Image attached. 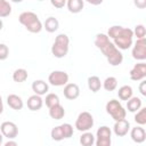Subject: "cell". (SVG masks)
Segmentation results:
<instances>
[{
    "instance_id": "cell-1",
    "label": "cell",
    "mask_w": 146,
    "mask_h": 146,
    "mask_svg": "<svg viewBox=\"0 0 146 146\" xmlns=\"http://www.w3.org/2000/svg\"><path fill=\"white\" fill-rule=\"evenodd\" d=\"M95 46L103 52L107 62L112 66H117L123 62L122 52L110 41V38L104 33H98L95 39Z\"/></svg>"
},
{
    "instance_id": "cell-2",
    "label": "cell",
    "mask_w": 146,
    "mask_h": 146,
    "mask_svg": "<svg viewBox=\"0 0 146 146\" xmlns=\"http://www.w3.org/2000/svg\"><path fill=\"white\" fill-rule=\"evenodd\" d=\"M18 21L31 33H39L42 30V23L33 11H24L19 15Z\"/></svg>"
},
{
    "instance_id": "cell-3",
    "label": "cell",
    "mask_w": 146,
    "mask_h": 146,
    "mask_svg": "<svg viewBox=\"0 0 146 146\" xmlns=\"http://www.w3.org/2000/svg\"><path fill=\"white\" fill-rule=\"evenodd\" d=\"M68 47H70V39L66 34L60 33L56 36L55 42L51 47V54L56 58H63L67 55L68 52Z\"/></svg>"
},
{
    "instance_id": "cell-4",
    "label": "cell",
    "mask_w": 146,
    "mask_h": 146,
    "mask_svg": "<svg viewBox=\"0 0 146 146\" xmlns=\"http://www.w3.org/2000/svg\"><path fill=\"white\" fill-rule=\"evenodd\" d=\"M133 33L132 30L129 27H122L119 35L114 39V46L119 50H127L132 46Z\"/></svg>"
},
{
    "instance_id": "cell-5",
    "label": "cell",
    "mask_w": 146,
    "mask_h": 146,
    "mask_svg": "<svg viewBox=\"0 0 146 146\" xmlns=\"http://www.w3.org/2000/svg\"><path fill=\"white\" fill-rule=\"evenodd\" d=\"M106 112L112 116L114 121H120L125 119L127 112L124 107L121 105V103L116 99H111L106 104Z\"/></svg>"
},
{
    "instance_id": "cell-6",
    "label": "cell",
    "mask_w": 146,
    "mask_h": 146,
    "mask_svg": "<svg viewBox=\"0 0 146 146\" xmlns=\"http://www.w3.org/2000/svg\"><path fill=\"white\" fill-rule=\"evenodd\" d=\"M94 125V116L89 112H81L75 121V128L79 131L87 132Z\"/></svg>"
},
{
    "instance_id": "cell-7",
    "label": "cell",
    "mask_w": 146,
    "mask_h": 146,
    "mask_svg": "<svg viewBox=\"0 0 146 146\" xmlns=\"http://www.w3.org/2000/svg\"><path fill=\"white\" fill-rule=\"evenodd\" d=\"M48 82L55 87L66 86L68 83V74L64 71H52L48 76Z\"/></svg>"
},
{
    "instance_id": "cell-8",
    "label": "cell",
    "mask_w": 146,
    "mask_h": 146,
    "mask_svg": "<svg viewBox=\"0 0 146 146\" xmlns=\"http://www.w3.org/2000/svg\"><path fill=\"white\" fill-rule=\"evenodd\" d=\"M0 131H1L2 136L6 137V138H8L9 140L16 138L17 135H18V128L11 121H5V122H2L1 125H0Z\"/></svg>"
},
{
    "instance_id": "cell-9",
    "label": "cell",
    "mask_w": 146,
    "mask_h": 146,
    "mask_svg": "<svg viewBox=\"0 0 146 146\" xmlns=\"http://www.w3.org/2000/svg\"><path fill=\"white\" fill-rule=\"evenodd\" d=\"M132 57L137 60H145L146 59V40L138 39L132 48Z\"/></svg>"
},
{
    "instance_id": "cell-10",
    "label": "cell",
    "mask_w": 146,
    "mask_h": 146,
    "mask_svg": "<svg viewBox=\"0 0 146 146\" xmlns=\"http://www.w3.org/2000/svg\"><path fill=\"white\" fill-rule=\"evenodd\" d=\"M129 75L132 81H143L146 78V64L144 62L136 64L131 68Z\"/></svg>"
},
{
    "instance_id": "cell-11",
    "label": "cell",
    "mask_w": 146,
    "mask_h": 146,
    "mask_svg": "<svg viewBox=\"0 0 146 146\" xmlns=\"http://www.w3.org/2000/svg\"><path fill=\"white\" fill-rule=\"evenodd\" d=\"M64 97L70 100H74L80 96V88L76 83H67L64 87Z\"/></svg>"
},
{
    "instance_id": "cell-12",
    "label": "cell",
    "mask_w": 146,
    "mask_h": 146,
    "mask_svg": "<svg viewBox=\"0 0 146 146\" xmlns=\"http://www.w3.org/2000/svg\"><path fill=\"white\" fill-rule=\"evenodd\" d=\"M130 130V123L129 121H127L125 119L120 120V121H115V124L113 127V131L117 137H123L125 136Z\"/></svg>"
},
{
    "instance_id": "cell-13",
    "label": "cell",
    "mask_w": 146,
    "mask_h": 146,
    "mask_svg": "<svg viewBox=\"0 0 146 146\" xmlns=\"http://www.w3.org/2000/svg\"><path fill=\"white\" fill-rule=\"evenodd\" d=\"M130 137H131V139L135 141V143H137V144H141V143H144L145 141V139H146V131H145V129L143 128V127H135V128H132L131 129V131H130Z\"/></svg>"
},
{
    "instance_id": "cell-14",
    "label": "cell",
    "mask_w": 146,
    "mask_h": 146,
    "mask_svg": "<svg viewBox=\"0 0 146 146\" xmlns=\"http://www.w3.org/2000/svg\"><path fill=\"white\" fill-rule=\"evenodd\" d=\"M32 90L34 91V95L42 96V95H46L48 92L49 86L43 80H35L32 82Z\"/></svg>"
},
{
    "instance_id": "cell-15",
    "label": "cell",
    "mask_w": 146,
    "mask_h": 146,
    "mask_svg": "<svg viewBox=\"0 0 146 146\" xmlns=\"http://www.w3.org/2000/svg\"><path fill=\"white\" fill-rule=\"evenodd\" d=\"M7 104H8V106H9L10 108H13V110H15V111H19V110H22L23 106H24L23 99H22L19 96L15 95V94L8 95V97H7Z\"/></svg>"
},
{
    "instance_id": "cell-16",
    "label": "cell",
    "mask_w": 146,
    "mask_h": 146,
    "mask_svg": "<svg viewBox=\"0 0 146 146\" xmlns=\"http://www.w3.org/2000/svg\"><path fill=\"white\" fill-rule=\"evenodd\" d=\"M26 105H27L30 111H39L43 105V99L41 98V96L32 95L27 98Z\"/></svg>"
},
{
    "instance_id": "cell-17",
    "label": "cell",
    "mask_w": 146,
    "mask_h": 146,
    "mask_svg": "<svg viewBox=\"0 0 146 146\" xmlns=\"http://www.w3.org/2000/svg\"><path fill=\"white\" fill-rule=\"evenodd\" d=\"M66 6H67V9H68L70 13L78 14L83 9L84 2L82 0H68L66 2Z\"/></svg>"
},
{
    "instance_id": "cell-18",
    "label": "cell",
    "mask_w": 146,
    "mask_h": 146,
    "mask_svg": "<svg viewBox=\"0 0 146 146\" xmlns=\"http://www.w3.org/2000/svg\"><path fill=\"white\" fill-rule=\"evenodd\" d=\"M43 27L46 29L47 32H49V33H54V32H56V31L58 30V27H59V22H58L57 18L50 16V17H48V18L44 21Z\"/></svg>"
},
{
    "instance_id": "cell-19",
    "label": "cell",
    "mask_w": 146,
    "mask_h": 146,
    "mask_svg": "<svg viewBox=\"0 0 146 146\" xmlns=\"http://www.w3.org/2000/svg\"><path fill=\"white\" fill-rule=\"evenodd\" d=\"M127 108L131 113H136L141 108V99L138 97H131L129 100H127Z\"/></svg>"
},
{
    "instance_id": "cell-20",
    "label": "cell",
    "mask_w": 146,
    "mask_h": 146,
    "mask_svg": "<svg viewBox=\"0 0 146 146\" xmlns=\"http://www.w3.org/2000/svg\"><path fill=\"white\" fill-rule=\"evenodd\" d=\"M49 115L54 120H60L65 115V110H64V107L60 104H58V105L49 108Z\"/></svg>"
},
{
    "instance_id": "cell-21",
    "label": "cell",
    "mask_w": 146,
    "mask_h": 146,
    "mask_svg": "<svg viewBox=\"0 0 146 146\" xmlns=\"http://www.w3.org/2000/svg\"><path fill=\"white\" fill-rule=\"evenodd\" d=\"M132 94H133L132 88L130 86H127V84L122 86L117 91V96L121 100H129L132 97Z\"/></svg>"
},
{
    "instance_id": "cell-22",
    "label": "cell",
    "mask_w": 146,
    "mask_h": 146,
    "mask_svg": "<svg viewBox=\"0 0 146 146\" xmlns=\"http://www.w3.org/2000/svg\"><path fill=\"white\" fill-rule=\"evenodd\" d=\"M88 88L92 91V92H97L100 90L102 88V82H100V79L96 75H92V76H89L88 78Z\"/></svg>"
},
{
    "instance_id": "cell-23",
    "label": "cell",
    "mask_w": 146,
    "mask_h": 146,
    "mask_svg": "<svg viewBox=\"0 0 146 146\" xmlns=\"http://www.w3.org/2000/svg\"><path fill=\"white\" fill-rule=\"evenodd\" d=\"M27 76H29V73H27V71L25 68H17L13 73V80L15 82H18V83L26 81Z\"/></svg>"
},
{
    "instance_id": "cell-24",
    "label": "cell",
    "mask_w": 146,
    "mask_h": 146,
    "mask_svg": "<svg viewBox=\"0 0 146 146\" xmlns=\"http://www.w3.org/2000/svg\"><path fill=\"white\" fill-rule=\"evenodd\" d=\"M103 87L106 91H114L117 87V79L114 76H108L103 82Z\"/></svg>"
},
{
    "instance_id": "cell-25",
    "label": "cell",
    "mask_w": 146,
    "mask_h": 146,
    "mask_svg": "<svg viewBox=\"0 0 146 146\" xmlns=\"http://www.w3.org/2000/svg\"><path fill=\"white\" fill-rule=\"evenodd\" d=\"M80 144L82 146H92L95 144V136L91 132H84L80 137Z\"/></svg>"
},
{
    "instance_id": "cell-26",
    "label": "cell",
    "mask_w": 146,
    "mask_h": 146,
    "mask_svg": "<svg viewBox=\"0 0 146 146\" xmlns=\"http://www.w3.org/2000/svg\"><path fill=\"white\" fill-rule=\"evenodd\" d=\"M11 14V6L6 0H0V18L8 17Z\"/></svg>"
},
{
    "instance_id": "cell-27",
    "label": "cell",
    "mask_w": 146,
    "mask_h": 146,
    "mask_svg": "<svg viewBox=\"0 0 146 146\" xmlns=\"http://www.w3.org/2000/svg\"><path fill=\"white\" fill-rule=\"evenodd\" d=\"M44 103H46V105H47L48 108H51V107H54V106H56V105L59 104V97H58V95L50 92V94H48L46 96Z\"/></svg>"
},
{
    "instance_id": "cell-28",
    "label": "cell",
    "mask_w": 146,
    "mask_h": 146,
    "mask_svg": "<svg viewBox=\"0 0 146 146\" xmlns=\"http://www.w3.org/2000/svg\"><path fill=\"white\" fill-rule=\"evenodd\" d=\"M133 119H135L136 123H138L139 125L146 124V107H141L138 112H136Z\"/></svg>"
},
{
    "instance_id": "cell-29",
    "label": "cell",
    "mask_w": 146,
    "mask_h": 146,
    "mask_svg": "<svg viewBox=\"0 0 146 146\" xmlns=\"http://www.w3.org/2000/svg\"><path fill=\"white\" fill-rule=\"evenodd\" d=\"M60 129L64 135V139L65 138H71L73 136V125L70 123H63L60 124Z\"/></svg>"
},
{
    "instance_id": "cell-30",
    "label": "cell",
    "mask_w": 146,
    "mask_h": 146,
    "mask_svg": "<svg viewBox=\"0 0 146 146\" xmlns=\"http://www.w3.org/2000/svg\"><path fill=\"white\" fill-rule=\"evenodd\" d=\"M50 135H51V138H52L54 140H56V141H60V140L64 139V135H63V132H62L60 125H57V127L52 128Z\"/></svg>"
},
{
    "instance_id": "cell-31",
    "label": "cell",
    "mask_w": 146,
    "mask_h": 146,
    "mask_svg": "<svg viewBox=\"0 0 146 146\" xmlns=\"http://www.w3.org/2000/svg\"><path fill=\"white\" fill-rule=\"evenodd\" d=\"M122 27L123 26H120V25H113V26H111L110 29H108V31H107V36L108 38H111V39H115L117 35H119V33L121 32V30H122Z\"/></svg>"
},
{
    "instance_id": "cell-32",
    "label": "cell",
    "mask_w": 146,
    "mask_h": 146,
    "mask_svg": "<svg viewBox=\"0 0 146 146\" xmlns=\"http://www.w3.org/2000/svg\"><path fill=\"white\" fill-rule=\"evenodd\" d=\"M133 35L137 36V40L138 39H144L145 38V34H146V30H145V26L143 24H138L135 26V30L132 31Z\"/></svg>"
},
{
    "instance_id": "cell-33",
    "label": "cell",
    "mask_w": 146,
    "mask_h": 146,
    "mask_svg": "<svg viewBox=\"0 0 146 146\" xmlns=\"http://www.w3.org/2000/svg\"><path fill=\"white\" fill-rule=\"evenodd\" d=\"M96 137H112V131L107 125H103L98 128Z\"/></svg>"
},
{
    "instance_id": "cell-34",
    "label": "cell",
    "mask_w": 146,
    "mask_h": 146,
    "mask_svg": "<svg viewBox=\"0 0 146 146\" xmlns=\"http://www.w3.org/2000/svg\"><path fill=\"white\" fill-rule=\"evenodd\" d=\"M95 143H96V146H111L112 138L111 137H96Z\"/></svg>"
},
{
    "instance_id": "cell-35",
    "label": "cell",
    "mask_w": 146,
    "mask_h": 146,
    "mask_svg": "<svg viewBox=\"0 0 146 146\" xmlns=\"http://www.w3.org/2000/svg\"><path fill=\"white\" fill-rule=\"evenodd\" d=\"M9 56V48L5 43H0V60L7 59Z\"/></svg>"
},
{
    "instance_id": "cell-36",
    "label": "cell",
    "mask_w": 146,
    "mask_h": 146,
    "mask_svg": "<svg viewBox=\"0 0 146 146\" xmlns=\"http://www.w3.org/2000/svg\"><path fill=\"white\" fill-rule=\"evenodd\" d=\"M50 3L56 8H63L66 5V1L65 0H51Z\"/></svg>"
},
{
    "instance_id": "cell-37",
    "label": "cell",
    "mask_w": 146,
    "mask_h": 146,
    "mask_svg": "<svg viewBox=\"0 0 146 146\" xmlns=\"http://www.w3.org/2000/svg\"><path fill=\"white\" fill-rule=\"evenodd\" d=\"M139 91H140V94L143 96H146V81L145 80H143L140 82V84H139Z\"/></svg>"
},
{
    "instance_id": "cell-38",
    "label": "cell",
    "mask_w": 146,
    "mask_h": 146,
    "mask_svg": "<svg viewBox=\"0 0 146 146\" xmlns=\"http://www.w3.org/2000/svg\"><path fill=\"white\" fill-rule=\"evenodd\" d=\"M3 146H18V145H17V143H16L15 140L11 139V140H8Z\"/></svg>"
},
{
    "instance_id": "cell-39",
    "label": "cell",
    "mask_w": 146,
    "mask_h": 146,
    "mask_svg": "<svg viewBox=\"0 0 146 146\" xmlns=\"http://www.w3.org/2000/svg\"><path fill=\"white\" fill-rule=\"evenodd\" d=\"M3 112V104H2V98L0 96V114Z\"/></svg>"
},
{
    "instance_id": "cell-40",
    "label": "cell",
    "mask_w": 146,
    "mask_h": 146,
    "mask_svg": "<svg viewBox=\"0 0 146 146\" xmlns=\"http://www.w3.org/2000/svg\"><path fill=\"white\" fill-rule=\"evenodd\" d=\"M135 5H136V6H140V7H144V6L146 5V2L144 1V2H141V3H138V1H136V2H135Z\"/></svg>"
},
{
    "instance_id": "cell-41",
    "label": "cell",
    "mask_w": 146,
    "mask_h": 146,
    "mask_svg": "<svg viewBox=\"0 0 146 146\" xmlns=\"http://www.w3.org/2000/svg\"><path fill=\"white\" fill-rule=\"evenodd\" d=\"M2 138H3V136H2V133L0 132V145L2 144Z\"/></svg>"
},
{
    "instance_id": "cell-42",
    "label": "cell",
    "mask_w": 146,
    "mask_h": 146,
    "mask_svg": "<svg viewBox=\"0 0 146 146\" xmlns=\"http://www.w3.org/2000/svg\"><path fill=\"white\" fill-rule=\"evenodd\" d=\"M2 27H3V23H2V21L0 19V31L2 30Z\"/></svg>"
}]
</instances>
